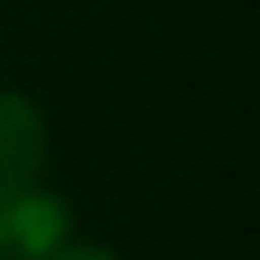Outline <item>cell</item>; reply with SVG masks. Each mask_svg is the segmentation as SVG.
Wrapping results in <instances>:
<instances>
[{"mask_svg": "<svg viewBox=\"0 0 260 260\" xmlns=\"http://www.w3.org/2000/svg\"><path fill=\"white\" fill-rule=\"evenodd\" d=\"M50 260H119V256L105 251V247H91V242H64Z\"/></svg>", "mask_w": 260, "mask_h": 260, "instance_id": "3", "label": "cell"}, {"mask_svg": "<svg viewBox=\"0 0 260 260\" xmlns=\"http://www.w3.org/2000/svg\"><path fill=\"white\" fill-rule=\"evenodd\" d=\"M46 165V119L23 91H0V197L37 183Z\"/></svg>", "mask_w": 260, "mask_h": 260, "instance_id": "2", "label": "cell"}, {"mask_svg": "<svg viewBox=\"0 0 260 260\" xmlns=\"http://www.w3.org/2000/svg\"><path fill=\"white\" fill-rule=\"evenodd\" d=\"M69 206L37 183L0 197V260H50L69 242Z\"/></svg>", "mask_w": 260, "mask_h": 260, "instance_id": "1", "label": "cell"}]
</instances>
